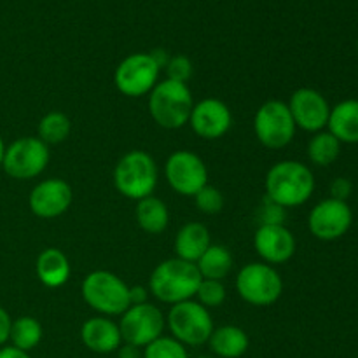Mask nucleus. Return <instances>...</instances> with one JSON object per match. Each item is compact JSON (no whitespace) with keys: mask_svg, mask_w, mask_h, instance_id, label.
<instances>
[{"mask_svg":"<svg viewBox=\"0 0 358 358\" xmlns=\"http://www.w3.org/2000/svg\"><path fill=\"white\" fill-rule=\"evenodd\" d=\"M296 129V122L285 101L268 100L255 112V136L268 149H283L289 145L294 140Z\"/></svg>","mask_w":358,"mask_h":358,"instance_id":"obj_8","label":"nucleus"},{"mask_svg":"<svg viewBox=\"0 0 358 358\" xmlns=\"http://www.w3.org/2000/svg\"><path fill=\"white\" fill-rule=\"evenodd\" d=\"M327 128L341 143H358V100L339 101L332 107Z\"/></svg>","mask_w":358,"mask_h":358,"instance_id":"obj_22","label":"nucleus"},{"mask_svg":"<svg viewBox=\"0 0 358 358\" xmlns=\"http://www.w3.org/2000/svg\"><path fill=\"white\" fill-rule=\"evenodd\" d=\"M199 358H213V357H199Z\"/></svg>","mask_w":358,"mask_h":358,"instance_id":"obj_40","label":"nucleus"},{"mask_svg":"<svg viewBox=\"0 0 358 358\" xmlns=\"http://www.w3.org/2000/svg\"><path fill=\"white\" fill-rule=\"evenodd\" d=\"M341 154V142L331 131L315 133L308 143V157L315 166H331Z\"/></svg>","mask_w":358,"mask_h":358,"instance_id":"obj_25","label":"nucleus"},{"mask_svg":"<svg viewBox=\"0 0 358 358\" xmlns=\"http://www.w3.org/2000/svg\"><path fill=\"white\" fill-rule=\"evenodd\" d=\"M80 292L87 306L105 317H117L131 306L129 287L117 275L103 269L90 273L84 278Z\"/></svg>","mask_w":358,"mask_h":358,"instance_id":"obj_5","label":"nucleus"},{"mask_svg":"<svg viewBox=\"0 0 358 358\" xmlns=\"http://www.w3.org/2000/svg\"><path fill=\"white\" fill-rule=\"evenodd\" d=\"M196 297H198V303L206 310L219 308L226 301V287L219 280H201Z\"/></svg>","mask_w":358,"mask_h":358,"instance_id":"obj_29","label":"nucleus"},{"mask_svg":"<svg viewBox=\"0 0 358 358\" xmlns=\"http://www.w3.org/2000/svg\"><path fill=\"white\" fill-rule=\"evenodd\" d=\"M135 215L138 226L149 234L163 233L170 222L166 203L161 201L156 196H147V198L140 199Z\"/></svg>","mask_w":358,"mask_h":358,"instance_id":"obj_23","label":"nucleus"},{"mask_svg":"<svg viewBox=\"0 0 358 358\" xmlns=\"http://www.w3.org/2000/svg\"><path fill=\"white\" fill-rule=\"evenodd\" d=\"M254 247L266 264H283L296 254V238L285 226H259Z\"/></svg>","mask_w":358,"mask_h":358,"instance_id":"obj_17","label":"nucleus"},{"mask_svg":"<svg viewBox=\"0 0 358 358\" xmlns=\"http://www.w3.org/2000/svg\"><path fill=\"white\" fill-rule=\"evenodd\" d=\"M210 245L212 241H210V231L206 229V226L199 222H189L182 226L175 236V254L182 261L196 264Z\"/></svg>","mask_w":358,"mask_h":358,"instance_id":"obj_19","label":"nucleus"},{"mask_svg":"<svg viewBox=\"0 0 358 358\" xmlns=\"http://www.w3.org/2000/svg\"><path fill=\"white\" fill-rule=\"evenodd\" d=\"M196 264L173 257L156 266L149 280V289L156 299L166 304H178L191 301L201 283Z\"/></svg>","mask_w":358,"mask_h":358,"instance_id":"obj_2","label":"nucleus"},{"mask_svg":"<svg viewBox=\"0 0 358 358\" xmlns=\"http://www.w3.org/2000/svg\"><path fill=\"white\" fill-rule=\"evenodd\" d=\"M28 205L34 215L55 219L63 215L72 205V187L62 178H48L31 189Z\"/></svg>","mask_w":358,"mask_h":358,"instance_id":"obj_16","label":"nucleus"},{"mask_svg":"<svg viewBox=\"0 0 358 358\" xmlns=\"http://www.w3.org/2000/svg\"><path fill=\"white\" fill-rule=\"evenodd\" d=\"M3 154H6V143H3L2 136H0V168H2L3 163Z\"/></svg>","mask_w":358,"mask_h":358,"instance_id":"obj_39","label":"nucleus"},{"mask_svg":"<svg viewBox=\"0 0 358 358\" xmlns=\"http://www.w3.org/2000/svg\"><path fill=\"white\" fill-rule=\"evenodd\" d=\"M166 322L171 338H175L184 346L206 345L215 329L210 311L198 301L192 299L173 304Z\"/></svg>","mask_w":358,"mask_h":358,"instance_id":"obj_6","label":"nucleus"},{"mask_svg":"<svg viewBox=\"0 0 358 358\" xmlns=\"http://www.w3.org/2000/svg\"><path fill=\"white\" fill-rule=\"evenodd\" d=\"M49 163V145L38 136H21L6 147L2 168L14 180L38 177Z\"/></svg>","mask_w":358,"mask_h":358,"instance_id":"obj_9","label":"nucleus"},{"mask_svg":"<svg viewBox=\"0 0 358 358\" xmlns=\"http://www.w3.org/2000/svg\"><path fill=\"white\" fill-rule=\"evenodd\" d=\"M208 346L213 355L219 358H240L247 353L250 339L241 327L222 325L219 329H213L208 339Z\"/></svg>","mask_w":358,"mask_h":358,"instance_id":"obj_21","label":"nucleus"},{"mask_svg":"<svg viewBox=\"0 0 358 358\" xmlns=\"http://www.w3.org/2000/svg\"><path fill=\"white\" fill-rule=\"evenodd\" d=\"M0 358H31L27 352L23 350H17L14 346H2L0 348Z\"/></svg>","mask_w":358,"mask_h":358,"instance_id":"obj_37","label":"nucleus"},{"mask_svg":"<svg viewBox=\"0 0 358 358\" xmlns=\"http://www.w3.org/2000/svg\"><path fill=\"white\" fill-rule=\"evenodd\" d=\"M117 358H143V353H140V348L133 345H121L117 348Z\"/></svg>","mask_w":358,"mask_h":358,"instance_id":"obj_36","label":"nucleus"},{"mask_svg":"<svg viewBox=\"0 0 358 358\" xmlns=\"http://www.w3.org/2000/svg\"><path fill=\"white\" fill-rule=\"evenodd\" d=\"M164 175L170 187L182 196H194L208 184L206 164L191 150H177L171 154L164 166Z\"/></svg>","mask_w":358,"mask_h":358,"instance_id":"obj_12","label":"nucleus"},{"mask_svg":"<svg viewBox=\"0 0 358 358\" xmlns=\"http://www.w3.org/2000/svg\"><path fill=\"white\" fill-rule=\"evenodd\" d=\"M10 325H13V320H10L9 313L0 306V348L6 346V343L9 341Z\"/></svg>","mask_w":358,"mask_h":358,"instance_id":"obj_34","label":"nucleus"},{"mask_svg":"<svg viewBox=\"0 0 358 358\" xmlns=\"http://www.w3.org/2000/svg\"><path fill=\"white\" fill-rule=\"evenodd\" d=\"M35 271L41 283H44L49 289H58L69 282L70 262L58 248H45L38 254Z\"/></svg>","mask_w":358,"mask_h":358,"instance_id":"obj_20","label":"nucleus"},{"mask_svg":"<svg viewBox=\"0 0 358 358\" xmlns=\"http://www.w3.org/2000/svg\"><path fill=\"white\" fill-rule=\"evenodd\" d=\"M149 94L150 117L161 128L178 129L189 124L194 101L187 84L164 79L157 83Z\"/></svg>","mask_w":358,"mask_h":358,"instance_id":"obj_3","label":"nucleus"},{"mask_svg":"<svg viewBox=\"0 0 358 358\" xmlns=\"http://www.w3.org/2000/svg\"><path fill=\"white\" fill-rule=\"evenodd\" d=\"M313 191V171L299 161H280L266 175V196L283 208L304 205Z\"/></svg>","mask_w":358,"mask_h":358,"instance_id":"obj_1","label":"nucleus"},{"mask_svg":"<svg viewBox=\"0 0 358 358\" xmlns=\"http://www.w3.org/2000/svg\"><path fill=\"white\" fill-rule=\"evenodd\" d=\"M70 129H72L70 119L63 112L52 110L41 119L37 131L38 138L45 145H56V143H62L69 138Z\"/></svg>","mask_w":358,"mask_h":358,"instance_id":"obj_27","label":"nucleus"},{"mask_svg":"<svg viewBox=\"0 0 358 358\" xmlns=\"http://www.w3.org/2000/svg\"><path fill=\"white\" fill-rule=\"evenodd\" d=\"M192 198H194V203L199 212L205 213V215H215V213H219L224 208L222 192L217 187H213V185L206 184Z\"/></svg>","mask_w":358,"mask_h":358,"instance_id":"obj_30","label":"nucleus"},{"mask_svg":"<svg viewBox=\"0 0 358 358\" xmlns=\"http://www.w3.org/2000/svg\"><path fill=\"white\" fill-rule=\"evenodd\" d=\"M196 268L203 280L222 282V278H226L233 269V255L224 245H210L205 254L198 259Z\"/></svg>","mask_w":358,"mask_h":358,"instance_id":"obj_24","label":"nucleus"},{"mask_svg":"<svg viewBox=\"0 0 358 358\" xmlns=\"http://www.w3.org/2000/svg\"><path fill=\"white\" fill-rule=\"evenodd\" d=\"M10 346L23 352L37 348L38 343L42 341V325L37 318L34 317H20L13 320L9 334Z\"/></svg>","mask_w":358,"mask_h":358,"instance_id":"obj_26","label":"nucleus"},{"mask_svg":"<svg viewBox=\"0 0 358 358\" xmlns=\"http://www.w3.org/2000/svg\"><path fill=\"white\" fill-rule=\"evenodd\" d=\"M114 184L128 199L140 201L152 196L157 185L156 161L145 150H129L115 164Z\"/></svg>","mask_w":358,"mask_h":358,"instance_id":"obj_4","label":"nucleus"},{"mask_svg":"<svg viewBox=\"0 0 358 358\" xmlns=\"http://www.w3.org/2000/svg\"><path fill=\"white\" fill-rule=\"evenodd\" d=\"M117 325L122 343L136 348H145L147 345L163 336L164 315L152 304H138V306H129L121 315V322Z\"/></svg>","mask_w":358,"mask_h":358,"instance_id":"obj_11","label":"nucleus"},{"mask_svg":"<svg viewBox=\"0 0 358 358\" xmlns=\"http://www.w3.org/2000/svg\"><path fill=\"white\" fill-rule=\"evenodd\" d=\"M353 222V212L346 201L327 198L315 205L308 217L311 234L322 241H336L345 236Z\"/></svg>","mask_w":358,"mask_h":358,"instance_id":"obj_13","label":"nucleus"},{"mask_svg":"<svg viewBox=\"0 0 358 358\" xmlns=\"http://www.w3.org/2000/svg\"><path fill=\"white\" fill-rule=\"evenodd\" d=\"M143 358H189V353L175 338L161 336L143 348Z\"/></svg>","mask_w":358,"mask_h":358,"instance_id":"obj_28","label":"nucleus"},{"mask_svg":"<svg viewBox=\"0 0 358 358\" xmlns=\"http://www.w3.org/2000/svg\"><path fill=\"white\" fill-rule=\"evenodd\" d=\"M236 290L241 299L252 306H271L282 297L283 282L273 266L252 262L238 273Z\"/></svg>","mask_w":358,"mask_h":358,"instance_id":"obj_7","label":"nucleus"},{"mask_svg":"<svg viewBox=\"0 0 358 358\" xmlns=\"http://www.w3.org/2000/svg\"><path fill=\"white\" fill-rule=\"evenodd\" d=\"M353 191V184L350 178L345 177H338L332 180L331 184V198L339 199V201H346V199L352 196Z\"/></svg>","mask_w":358,"mask_h":358,"instance_id":"obj_33","label":"nucleus"},{"mask_svg":"<svg viewBox=\"0 0 358 358\" xmlns=\"http://www.w3.org/2000/svg\"><path fill=\"white\" fill-rule=\"evenodd\" d=\"M150 56H152L154 62L159 65V69H164V66L168 65V62H170V56H168V52L164 51V49H156V51L150 52Z\"/></svg>","mask_w":358,"mask_h":358,"instance_id":"obj_38","label":"nucleus"},{"mask_svg":"<svg viewBox=\"0 0 358 358\" xmlns=\"http://www.w3.org/2000/svg\"><path fill=\"white\" fill-rule=\"evenodd\" d=\"M192 131L205 140L222 138L233 124V114L224 101L217 98H206L192 107L189 117Z\"/></svg>","mask_w":358,"mask_h":358,"instance_id":"obj_15","label":"nucleus"},{"mask_svg":"<svg viewBox=\"0 0 358 358\" xmlns=\"http://www.w3.org/2000/svg\"><path fill=\"white\" fill-rule=\"evenodd\" d=\"M357 49H358V44H357Z\"/></svg>","mask_w":358,"mask_h":358,"instance_id":"obj_41","label":"nucleus"},{"mask_svg":"<svg viewBox=\"0 0 358 358\" xmlns=\"http://www.w3.org/2000/svg\"><path fill=\"white\" fill-rule=\"evenodd\" d=\"M147 296H149V292H147L143 287H129V303H131V306H138V304H145L147 303Z\"/></svg>","mask_w":358,"mask_h":358,"instance_id":"obj_35","label":"nucleus"},{"mask_svg":"<svg viewBox=\"0 0 358 358\" xmlns=\"http://www.w3.org/2000/svg\"><path fill=\"white\" fill-rule=\"evenodd\" d=\"M80 341L90 352L114 353L122 345L119 325L114 324L108 317L87 318L80 327Z\"/></svg>","mask_w":358,"mask_h":358,"instance_id":"obj_18","label":"nucleus"},{"mask_svg":"<svg viewBox=\"0 0 358 358\" xmlns=\"http://www.w3.org/2000/svg\"><path fill=\"white\" fill-rule=\"evenodd\" d=\"M287 105L296 122V128L310 133L324 131V128H327L331 105L320 91L313 87H301L294 91Z\"/></svg>","mask_w":358,"mask_h":358,"instance_id":"obj_14","label":"nucleus"},{"mask_svg":"<svg viewBox=\"0 0 358 358\" xmlns=\"http://www.w3.org/2000/svg\"><path fill=\"white\" fill-rule=\"evenodd\" d=\"M164 69H166V79L177 80V83L187 84L189 79L192 77V63L184 55L171 56L170 62H168V65Z\"/></svg>","mask_w":358,"mask_h":358,"instance_id":"obj_32","label":"nucleus"},{"mask_svg":"<svg viewBox=\"0 0 358 358\" xmlns=\"http://www.w3.org/2000/svg\"><path fill=\"white\" fill-rule=\"evenodd\" d=\"M257 217L259 226H283L287 219V208H283L282 205L264 196Z\"/></svg>","mask_w":358,"mask_h":358,"instance_id":"obj_31","label":"nucleus"},{"mask_svg":"<svg viewBox=\"0 0 358 358\" xmlns=\"http://www.w3.org/2000/svg\"><path fill=\"white\" fill-rule=\"evenodd\" d=\"M159 65L150 52H135L122 59L114 73V83L119 93L129 98L149 94L159 79Z\"/></svg>","mask_w":358,"mask_h":358,"instance_id":"obj_10","label":"nucleus"}]
</instances>
